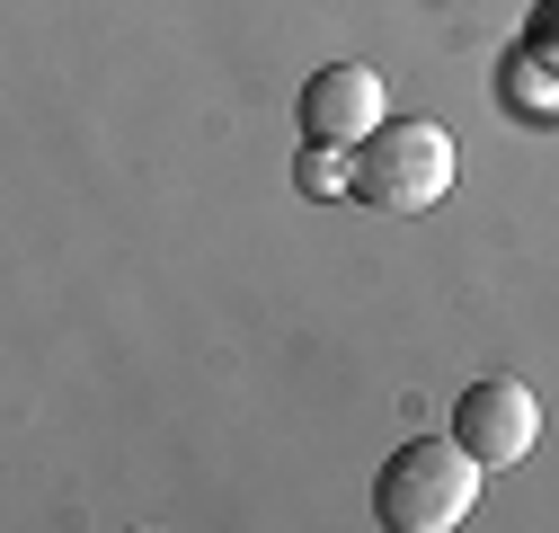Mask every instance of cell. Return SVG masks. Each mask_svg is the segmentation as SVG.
<instances>
[{"label": "cell", "mask_w": 559, "mask_h": 533, "mask_svg": "<svg viewBox=\"0 0 559 533\" xmlns=\"http://www.w3.org/2000/svg\"><path fill=\"white\" fill-rule=\"evenodd\" d=\"M382 125V72L373 62H329L302 81V143H346L356 152Z\"/></svg>", "instance_id": "277c9868"}, {"label": "cell", "mask_w": 559, "mask_h": 533, "mask_svg": "<svg viewBox=\"0 0 559 533\" xmlns=\"http://www.w3.org/2000/svg\"><path fill=\"white\" fill-rule=\"evenodd\" d=\"M453 436L488 462V472H507V462H524L542 445V400L524 374H479L462 400H453Z\"/></svg>", "instance_id": "3957f363"}, {"label": "cell", "mask_w": 559, "mask_h": 533, "mask_svg": "<svg viewBox=\"0 0 559 533\" xmlns=\"http://www.w3.org/2000/svg\"><path fill=\"white\" fill-rule=\"evenodd\" d=\"M356 196L373 214H427L453 196V133L427 116H382L356 143Z\"/></svg>", "instance_id": "7a4b0ae2"}, {"label": "cell", "mask_w": 559, "mask_h": 533, "mask_svg": "<svg viewBox=\"0 0 559 533\" xmlns=\"http://www.w3.org/2000/svg\"><path fill=\"white\" fill-rule=\"evenodd\" d=\"M294 187L320 196V205H329V196H356V152H346V143H311L302 169H294Z\"/></svg>", "instance_id": "5b68a950"}, {"label": "cell", "mask_w": 559, "mask_h": 533, "mask_svg": "<svg viewBox=\"0 0 559 533\" xmlns=\"http://www.w3.org/2000/svg\"><path fill=\"white\" fill-rule=\"evenodd\" d=\"M479 481H488V462L462 436H408L373 481V516H382V533H453L479 516Z\"/></svg>", "instance_id": "6da1fadb"}]
</instances>
